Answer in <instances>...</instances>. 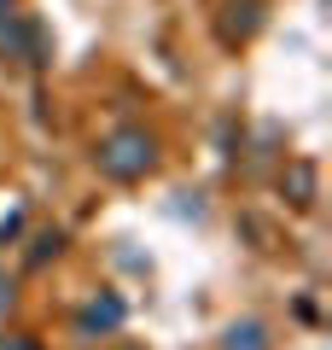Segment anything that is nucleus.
<instances>
[{
  "instance_id": "1",
  "label": "nucleus",
  "mask_w": 332,
  "mask_h": 350,
  "mask_svg": "<svg viewBox=\"0 0 332 350\" xmlns=\"http://www.w3.org/2000/svg\"><path fill=\"white\" fill-rule=\"evenodd\" d=\"M146 158H152V152H140V140H135V135H123V140H117V146L105 152V163H111V170H117V175L140 170V163H146Z\"/></svg>"
}]
</instances>
